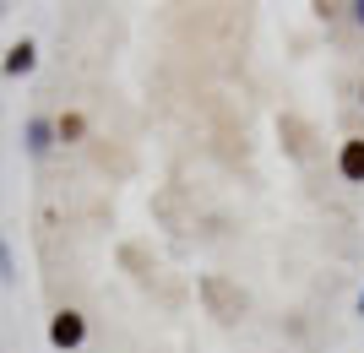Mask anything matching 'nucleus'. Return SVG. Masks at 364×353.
<instances>
[{"label":"nucleus","instance_id":"nucleus-1","mask_svg":"<svg viewBox=\"0 0 364 353\" xmlns=\"http://www.w3.org/2000/svg\"><path fill=\"white\" fill-rule=\"evenodd\" d=\"M49 342H55L60 353L82 348V342H87V321H82V310H55V315H49Z\"/></svg>","mask_w":364,"mask_h":353},{"label":"nucleus","instance_id":"nucleus-7","mask_svg":"<svg viewBox=\"0 0 364 353\" xmlns=\"http://www.w3.org/2000/svg\"><path fill=\"white\" fill-rule=\"evenodd\" d=\"M359 310H364V293H359Z\"/></svg>","mask_w":364,"mask_h":353},{"label":"nucleus","instance_id":"nucleus-5","mask_svg":"<svg viewBox=\"0 0 364 353\" xmlns=\"http://www.w3.org/2000/svg\"><path fill=\"white\" fill-rule=\"evenodd\" d=\"M82 136H87V120H82V114H60V120H55V141L71 147V141H82Z\"/></svg>","mask_w":364,"mask_h":353},{"label":"nucleus","instance_id":"nucleus-2","mask_svg":"<svg viewBox=\"0 0 364 353\" xmlns=\"http://www.w3.org/2000/svg\"><path fill=\"white\" fill-rule=\"evenodd\" d=\"M337 174L348 185H364V136H348L343 153H337Z\"/></svg>","mask_w":364,"mask_h":353},{"label":"nucleus","instance_id":"nucleus-4","mask_svg":"<svg viewBox=\"0 0 364 353\" xmlns=\"http://www.w3.org/2000/svg\"><path fill=\"white\" fill-rule=\"evenodd\" d=\"M49 147H55V125H49V120H28V153L44 158Z\"/></svg>","mask_w":364,"mask_h":353},{"label":"nucleus","instance_id":"nucleus-8","mask_svg":"<svg viewBox=\"0 0 364 353\" xmlns=\"http://www.w3.org/2000/svg\"><path fill=\"white\" fill-rule=\"evenodd\" d=\"M359 22H364V6H359Z\"/></svg>","mask_w":364,"mask_h":353},{"label":"nucleus","instance_id":"nucleus-3","mask_svg":"<svg viewBox=\"0 0 364 353\" xmlns=\"http://www.w3.org/2000/svg\"><path fill=\"white\" fill-rule=\"evenodd\" d=\"M33 60H38V49H33L28 38H22V44H11V55H6V77H28Z\"/></svg>","mask_w":364,"mask_h":353},{"label":"nucleus","instance_id":"nucleus-6","mask_svg":"<svg viewBox=\"0 0 364 353\" xmlns=\"http://www.w3.org/2000/svg\"><path fill=\"white\" fill-rule=\"evenodd\" d=\"M283 136H289L294 158H310V131H304V120H283Z\"/></svg>","mask_w":364,"mask_h":353}]
</instances>
